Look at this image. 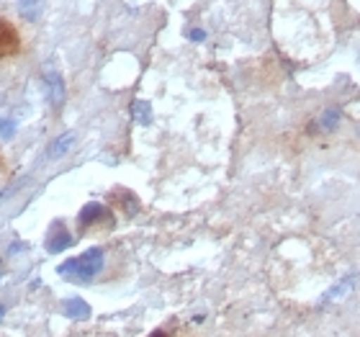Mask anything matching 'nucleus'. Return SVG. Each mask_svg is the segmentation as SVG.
<instances>
[{"label": "nucleus", "instance_id": "nucleus-15", "mask_svg": "<svg viewBox=\"0 0 360 337\" xmlns=\"http://www.w3.org/2000/svg\"><path fill=\"white\" fill-rule=\"evenodd\" d=\"M3 314H6V307H0V317H3Z\"/></svg>", "mask_w": 360, "mask_h": 337}, {"label": "nucleus", "instance_id": "nucleus-6", "mask_svg": "<svg viewBox=\"0 0 360 337\" xmlns=\"http://www.w3.org/2000/svg\"><path fill=\"white\" fill-rule=\"evenodd\" d=\"M70 245H72V237H70V232L68 229H57V232L46 240V250L52 255H57V253H62V250H68Z\"/></svg>", "mask_w": 360, "mask_h": 337}, {"label": "nucleus", "instance_id": "nucleus-5", "mask_svg": "<svg viewBox=\"0 0 360 337\" xmlns=\"http://www.w3.org/2000/svg\"><path fill=\"white\" fill-rule=\"evenodd\" d=\"M18 49V37H15L13 26L0 23V54H13Z\"/></svg>", "mask_w": 360, "mask_h": 337}, {"label": "nucleus", "instance_id": "nucleus-13", "mask_svg": "<svg viewBox=\"0 0 360 337\" xmlns=\"http://www.w3.org/2000/svg\"><path fill=\"white\" fill-rule=\"evenodd\" d=\"M0 129H3V132H6V136H11V134H13V124H11V121H3V124H0Z\"/></svg>", "mask_w": 360, "mask_h": 337}, {"label": "nucleus", "instance_id": "nucleus-3", "mask_svg": "<svg viewBox=\"0 0 360 337\" xmlns=\"http://www.w3.org/2000/svg\"><path fill=\"white\" fill-rule=\"evenodd\" d=\"M44 85H46V98H49V103L57 108V106H62V101H65V83H62V77L57 75V72H44Z\"/></svg>", "mask_w": 360, "mask_h": 337}, {"label": "nucleus", "instance_id": "nucleus-14", "mask_svg": "<svg viewBox=\"0 0 360 337\" xmlns=\"http://www.w3.org/2000/svg\"><path fill=\"white\" fill-rule=\"evenodd\" d=\"M150 337H167V335H165V332H152Z\"/></svg>", "mask_w": 360, "mask_h": 337}, {"label": "nucleus", "instance_id": "nucleus-8", "mask_svg": "<svg viewBox=\"0 0 360 337\" xmlns=\"http://www.w3.org/2000/svg\"><path fill=\"white\" fill-rule=\"evenodd\" d=\"M65 314H68L70 319H88L90 307L83 299H68L65 301Z\"/></svg>", "mask_w": 360, "mask_h": 337}, {"label": "nucleus", "instance_id": "nucleus-7", "mask_svg": "<svg viewBox=\"0 0 360 337\" xmlns=\"http://www.w3.org/2000/svg\"><path fill=\"white\" fill-rule=\"evenodd\" d=\"M353 284H355V276H347V278H342L338 286H332L330 291L324 293L322 296V304H330V301H338V299H342L350 288H353Z\"/></svg>", "mask_w": 360, "mask_h": 337}, {"label": "nucleus", "instance_id": "nucleus-4", "mask_svg": "<svg viewBox=\"0 0 360 337\" xmlns=\"http://www.w3.org/2000/svg\"><path fill=\"white\" fill-rule=\"evenodd\" d=\"M72 144H75V134L57 136V139L49 144V150H46V158H49V160H60L62 155H68V152L72 150Z\"/></svg>", "mask_w": 360, "mask_h": 337}, {"label": "nucleus", "instance_id": "nucleus-2", "mask_svg": "<svg viewBox=\"0 0 360 337\" xmlns=\"http://www.w3.org/2000/svg\"><path fill=\"white\" fill-rule=\"evenodd\" d=\"M108 217H111V211L105 209L103 203L93 201L80 209V214H77V227H80V229H88V227L98 224V222H103V219H108Z\"/></svg>", "mask_w": 360, "mask_h": 337}, {"label": "nucleus", "instance_id": "nucleus-10", "mask_svg": "<svg viewBox=\"0 0 360 337\" xmlns=\"http://www.w3.org/2000/svg\"><path fill=\"white\" fill-rule=\"evenodd\" d=\"M338 124H340V108H330V111H324L322 116H319V121H316L314 127L322 129V132H332Z\"/></svg>", "mask_w": 360, "mask_h": 337}, {"label": "nucleus", "instance_id": "nucleus-11", "mask_svg": "<svg viewBox=\"0 0 360 337\" xmlns=\"http://www.w3.org/2000/svg\"><path fill=\"white\" fill-rule=\"evenodd\" d=\"M21 11H23V15H26L29 21H34V18H37V13L41 11V0H21Z\"/></svg>", "mask_w": 360, "mask_h": 337}, {"label": "nucleus", "instance_id": "nucleus-9", "mask_svg": "<svg viewBox=\"0 0 360 337\" xmlns=\"http://www.w3.org/2000/svg\"><path fill=\"white\" fill-rule=\"evenodd\" d=\"M131 116H134L136 124L147 127V124H152V106L147 101H134L131 103Z\"/></svg>", "mask_w": 360, "mask_h": 337}, {"label": "nucleus", "instance_id": "nucleus-1", "mask_svg": "<svg viewBox=\"0 0 360 337\" xmlns=\"http://www.w3.org/2000/svg\"><path fill=\"white\" fill-rule=\"evenodd\" d=\"M103 268V250L101 248H90L77 257H70L57 268V273L65 278H72V281H90L93 276H98Z\"/></svg>", "mask_w": 360, "mask_h": 337}, {"label": "nucleus", "instance_id": "nucleus-12", "mask_svg": "<svg viewBox=\"0 0 360 337\" xmlns=\"http://www.w3.org/2000/svg\"><path fill=\"white\" fill-rule=\"evenodd\" d=\"M188 37L193 39V42H203V39H206V34H203L201 29H191V34H188Z\"/></svg>", "mask_w": 360, "mask_h": 337}]
</instances>
